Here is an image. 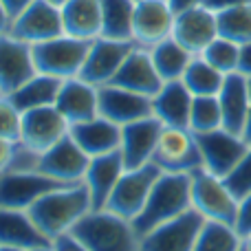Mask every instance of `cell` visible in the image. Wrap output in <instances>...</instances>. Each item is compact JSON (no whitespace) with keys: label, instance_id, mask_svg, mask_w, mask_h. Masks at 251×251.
Here are the masks:
<instances>
[{"label":"cell","instance_id":"1","mask_svg":"<svg viewBox=\"0 0 251 251\" xmlns=\"http://www.w3.org/2000/svg\"><path fill=\"white\" fill-rule=\"evenodd\" d=\"M93 209L91 192L84 183L57 187L40 196L26 212L49 240L71 231V227Z\"/></svg>","mask_w":251,"mask_h":251},{"label":"cell","instance_id":"2","mask_svg":"<svg viewBox=\"0 0 251 251\" xmlns=\"http://www.w3.org/2000/svg\"><path fill=\"white\" fill-rule=\"evenodd\" d=\"M192 207V174L161 172L148 196L146 207L132 221L139 240L159 225L181 216Z\"/></svg>","mask_w":251,"mask_h":251},{"label":"cell","instance_id":"3","mask_svg":"<svg viewBox=\"0 0 251 251\" xmlns=\"http://www.w3.org/2000/svg\"><path fill=\"white\" fill-rule=\"evenodd\" d=\"M71 234L88 251H139L132 223L108 209H91L71 227Z\"/></svg>","mask_w":251,"mask_h":251},{"label":"cell","instance_id":"4","mask_svg":"<svg viewBox=\"0 0 251 251\" xmlns=\"http://www.w3.org/2000/svg\"><path fill=\"white\" fill-rule=\"evenodd\" d=\"M93 40H79L73 35H57L40 44H31V55L38 73L57 79L77 77L88 55Z\"/></svg>","mask_w":251,"mask_h":251},{"label":"cell","instance_id":"5","mask_svg":"<svg viewBox=\"0 0 251 251\" xmlns=\"http://www.w3.org/2000/svg\"><path fill=\"white\" fill-rule=\"evenodd\" d=\"M192 207L203 214L205 221H218L236 227L238 199L221 176L207 172L205 168L192 172Z\"/></svg>","mask_w":251,"mask_h":251},{"label":"cell","instance_id":"6","mask_svg":"<svg viewBox=\"0 0 251 251\" xmlns=\"http://www.w3.org/2000/svg\"><path fill=\"white\" fill-rule=\"evenodd\" d=\"M161 172L163 170L156 163H148L137 170H126L122 176H119L115 190L110 192L104 209H108V212L117 214V216L132 223L141 214V209L146 207L148 196H150L152 187H154L156 178L161 176Z\"/></svg>","mask_w":251,"mask_h":251},{"label":"cell","instance_id":"7","mask_svg":"<svg viewBox=\"0 0 251 251\" xmlns=\"http://www.w3.org/2000/svg\"><path fill=\"white\" fill-rule=\"evenodd\" d=\"M152 163H156L163 172L176 174H192L203 168V156H201L194 132L190 128L163 126Z\"/></svg>","mask_w":251,"mask_h":251},{"label":"cell","instance_id":"8","mask_svg":"<svg viewBox=\"0 0 251 251\" xmlns=\"http://www.w3.org/2000/svg\"><path fill=\"white\" fill-rule=\"evenodd\" d=\"M205 218L194 207L159 225L139 240V251H194Z\"/></svg>","mask_w":251,"mask_h":251},{"label":"cell","instance_id":"9","mask_svg":"<svg viewBox=\"0 0 251 251\" xmlns=\"http://www.w3.org/2000/svg\"><path fill=\"white\" fill-rule=\"evenodd\" d=\"M194 137L203 156V168L221 178H225L249 150V143L240 134H234L225 128L201 132Z\"/></svg>","mask_w":251,"mask_h":251},{"label":"cell","instance_id":"10","mask_svg":"<svg viewBox=\"0 0 251 251\" xmlns=\"http://www.w3.org/2000/svg\"><path fill=\"white\" fill-rule=\"evenodd\" d=\"M137 42H126V40H108V38H95L91 42L88 55L84 60V66L79 71L77 77L84 82L93 84V86H104L110 84L117 71L122 69L124 60L130 55Z\"/></svg>","mask_w":251,"mask_h":251},{"label":"cell","instance_id":"11","mask_svg":"<svg viewBox=\"0 0 251 251\" xmlns=\"http://www.w3.org/2000/svg\"><path fill=\"white\" fill-rule=\"evenodd\" d=\"M9 33L26 44H40L64 35L62 9L49 0H33L16 20L11 22Z\"/></svg>","mask_w":251,"mask_h":251},{"label":"cell","instance_id":"12","mask_svg":"<svg viewBox=\"0 0 251 251\" xmlns=\"http://www.w3.org/2000/svg\"><path fill=\"white\" fill-rule=\"evenodd\" d=\"M88 163H91V156L75 143V139L71 134H66L55 146H51L49 150H44L40 154L38 172L47 174L55 181L75 185V183L84 181Z\"/></svg>","mask_w":251,"mask_h":251},{"label":"cell","instance_id":"13","mask_svg":"<svg viewBox=\"0 0 251 251\" xmlns=\"http://www.w3.org/2000/svg\"><path fill=\"white\" fill-rule=\"evenodd\" d=\"M64 185L69 183L55 181L42 172H0V207L29 209L40 196Z\"/></svg>","mask_w":251,"mask_h":251},{"label":"cell","instance_id":"14","mask_svg":"<svg viewBox=\"0 0 251 251\" xmlns=\"http://www.w3.org/2000/svg\"><path fill=\"white\" fill-rule=\"evenodd\" d=\"M174 18L168 0H137L132 18V40L143 49L163 42L172 35Z\"/></svg>","mask_w":251,"mask_h":251},{"label":"cell","instance_id":"15","mask_svg":"<svg viewBox=\"0 0 251 251\" xmlns=\"http://www.w3.org/2000/svg\"><path fill=\"white\" fill-rule=\"evenodd\" d=\"M35 73L31 44L13 38L11 33L0 35V95L9 97Z\"/></svg>","mask_w":251,"mask_h":251},{"label":"cell","instance_id":"16","mask_svg":"<svg viewBox=\"0 0 251 251\" xmlns=\"http://www.w3.org/2000/svg\"><path fill=\"white\" fill-rule=\"evenodd\" d=\"M69 128H71L69 122L62 117V113L55 108V104L26 110V113H22L20 143H25L26 148L42 154L44 150L55 146L62 137H66Z\"/></svg>","mask_w":251,"mask_h":251},{"label":"cell","instance_id":"17","mask_svg":"<svg viewBox=\"0 0 251 251\" xmlns=\"http://www.w3.org/2000/svg\"><path fill=\"white\" fill-rule=\"evenodd\" d=\"M172 38L187 49L192 55H201L212 40L218 38V20L216 13L205 4L185 9L174 18Z\"/></svg>","mask_w":251,"mask_h":251},{"label":"cell","instance_id":"18","mask_svg":"<svg viewBox=\"0 0 251 251\" xmlns=\"http://www.w3.org/2000/svg\"><path fill=\"white\" fill-rule=\"evenodd\" d=\"M161 130H163V124L154 115L122 126V146H119V150H122L126 170H137L152 163Z\"/></svg>","mask_w":251,"mask_h":251},{"label":"cell","instance_id":"19","mask_svg":"<svg viewBox=\"0 0 251 251\" xmlns=\"http://www.w3.org/2000/svg\"><path fill=\"white\" fill-rule=\"evenodd\" d=\"M97 97H100V117L110 119L117 126L152 117V97L126 91L113 84H104L97 88Z\"/></svg>","mask_w":251,"mask_h":251},{"label":"cell","instance_id":"20","mask_svg":"<svg viewBox=\"0 0 251 251\" xmlns=\"http://www.w3.org/2000/svg\"><path fill=\"white\" fill-rule=\"evenodd\" d=\"M110 84L126 88V91L139 93V95L154 97L163 86V79L159 77L154 64H152L150 51L143 47H134Z\"/></svg>","mask_w":251,"mask_h":251},{"label":"cell","instance_id":"21","mask_svg":"<svg viewBox=\"0 0 251 251\" xmlns=\"http://www.w3.org/2000/svg\"><path fill=\"white\" fill-rule=\"evenodd\" d=\"M55 108L60 110L62 117L69 122V126L100 117L97 86H93V84L84 82V79H79V77L64 79L60 93H57Z\"/></svg>","mask_w":251,"mask_h":251},{"label":"cell","instance_id":"22","mask_svg":"<svg viewBox=\"0 0 251 251\" xmlns=\"http://www.w3.org/2000/svg\"><path fill=\"white\" fill-rule=\"evenodd\" d=\"M124 172H126V165H124L122 150L108 152V154H101V156H93L82 181L88 187V192H91L93 209L106 207V201H108L110 192L115 190V185H117L119 176Z\"/></svg>","mask_w":251,"mask_h":251},{"label":"cell","instance_id":"23","mask_svg":"<svg viewBox=\"0 0 251 251\" xmlns=\"http://www.w3.org/2000/svg\"><path fill=\"white\" fill-rule=\"evenodd\" d=\"M194 95L187 91L181 79L163 82L161 91L152 97V115L163 126L172 128H190V110Z\"/></svg>","mask_w":251,"mask_h":251},{"label":"cell","instance_id":"24","mask_svg":"<svg viewBox=\"0 0 251 251\" xmlns=\"http://www.w3.org/2000/svg\"><path fill=\"white\" fill-rule=\"evenodd\" d=\"M69 134L88 156H101L119 150L122 146V126L113 124L106 117H95L82 124H73Z\"/></svg>","mask_w":251,"mask_h":251},{"label":"cell","instance_id":"25","mask_svg":"<svg viewBox=\"0 0 251 251\" xmlns=\"http://www.w3.org/2000/svg\"><path fill=\"white\" fill-rule=\"evenodd\" d=\"M218 101H221V110H223V128L234 134H243L245 122H247V115L251 108L247 77L240 73L225 75L223 88L218 93Z\"/></svg>","mask_w":251,"mask_h":251},{"label":"cell","instance_id":"26","mask_svg":"<svg viewBox=\"0 0 251 251\" xmlns=\"http://www.w3.org/2000/svg\"><path fill=\"white\" fill-rule=\"evenodd\" d=\"M0 245H11L20 249H33L51 245V240L38 229L26 209L0 207Z\"/></svg>","mask_w":251,"mask_h":251},{"label":"cell","instance_id":"27","mask_svg":"<svg viewBox=\"0 0 251 251\" xmlns=\"http://www.w3.org/2000/svg\"><path fill=\"white\" fill-rule=\"evenodd\" d=\"M62 9L64 33L79 40L101 35V0H69Z\"/></svg>","mask_w":251,"mask_h":251},{"label":"cell","instance_id":"28","mask_svg":"<svg viewBox=\"0 0 251 251\" xmlns=\"http://www.w3.org/2000/svg\"><path fill=\"white\" fill-rule=\"evenodd\" d=\"M62 82L64 79L51 77V75H44V73H35L29 82H25L16 93H11L9 100L13 101V106L20 113L42 108V106H53L57 100V93L62 88Z\"/></svg>","mask_w":251,"mask_h":251},{"label":"cell","instance_id":"29","mask_svg":"<svg viewBox=\"0 0 251 251\" xmlns=\"http://www.w3.org/2000/svg\"><path fill=\"white\" fill-rule=\"evenodd\" d=\"M152 57V64H154L156 73L163 82H174V79H181L185 73L187 64L192 62V53L187 51L183 44H178L176 40L170 35L163 42L154 44V47L148 49Z\"/></svg>","mask_w":251,"mask_h":251},{"label":"cell","instance_id":"30","mask_svg":"<svg viewBox=\"0 0 251 251\" xmlns=\"http://www.w3.org/2000/svg\"><path fill=\"white\" fill-rule=\"evenodd\" d=\"M137 0H101V35L108 40H132V18ZM134 42V40H132Z\"/></svg>","mask_w":251,"mask_h":251},{"label":"cell","instance_id":"31","mask_svg":"<svg viewBox=\"0 0 251 251\" xmlns=\"http://www.w3.org/2000/svg\"><path fill=\"white\" fill-rule=\"evenodd\" d=\"M181 82L185 84L187 91H190L194 97L218 95L223 88V82H225V73L214 69L203 55H194L192 62L187 64Z\"/></svg>","mask_w":251,"mask_h":251},{"label":"cell","instance_id":"32","mask_svg":"<svg viewBox=\"0 0 251 251\" xmlns=\"http://www.w3.org/2000/svg\"><path fill=\"white\" fill-rule=\"evenodd\" d=\"M243 236L236 231L234 225L218 221H205L201 234L196 238L194 251H240L243 249Z\"/></svg>","mask_w":251,"mask_h":251},{"label":"cell","instance_id":"33","mask_svg":"<svg viewBox=\"0 0 251 251\" xmlns=\"http://www.w3.org/2000/svg\"><path fill=\"white\" fill-rule=\"evenodd\" d=\"M218 20V35L231 40L236 44L251 42V2L231 7L216 13Z\"/></svg>","mask_w":251,"mask_h":251},{"label":"cell","instance_id":"34","mask_svg":"<svg viewBox=\"0 0 251 251\" xmlns=\"http://www.w3.org/2000/svg\"><path fill=\"white\" fill-rule=\"evenodd\" d=\"M223 128V110L218 95L207 97H194L190 110V130L194 134L212 132V130Z\"/></svg>","mask_w":251,"mask_h":251},{"label":"cell","instance_id":"35","mask_svg":"<svg viewBox=\"0 0 251 251\" xmlns=\"http://www.w3.org/2000/svg\"><path fill=\"white\" fill-rule=\"evenodd\" d=\"M238 53H240V44L218 35L216 40H212V42L207 44V49H205L201 55H203L214 69L229 75V73L238 71Z\"/></svg>","mask_w":251,"mask_h":251},{"label":"cell","instance_id":"36","mask_svg":"<svg viewBox=\"0 0 251 251\" xmlns=\"http://www.w3.org/2000/svg\"><path fill=\"white\" fill-rule=\"evenodd\" d=\"M223 181H225V185L229 187V192L238 201L245 199L247 194H251V146H249V150L245 152L243 159L238 161V165H236Z\"/></svg>","mask_w":251,"mask_h":251},{"label":"cell","instance_id":"37","mask_svg":"<svg viewBox=\"0 0 251 251\" xmlns=\"http://www.w3.org/2000/svg\"><path fill=\"white\" fill-rule=\"evenodd\" d=\"M22 134V113L9 97L0 95V137L18 143Z\"/></svg>","mask_w":251,"mask_h":251},{"label":"cell","instance_id":"38","mask_svg":"<svg viewBox=\"0 0 251 251\" xmlns=\"http://www.w3.org/2000/svg\"><path fill=\"white\" fill-rule=\"evenodd\" d=\"M38 163H40V152L26 148L25 143L18 141L13 148V156L11 163L4 172H38Z\"/></svg>","mask_w":251,"mask_h":251},{"label":"cell","instance_id":"39","mask_svg":"<svg viewBox=\"0 0 251 251\" xmlns=\"http://www.w3.org/2000/svg\"><path fill=\"white\" fill-rule=\"evenodd\" d=\"M236 231L243 236V240L251 234V194L238 201V216H236Z\"/></svg>","mask_w":251,"mask_h":251},{"label":"cell","instance_id":"40","mask_svg":"<svg viewBox=\"0 0 251 251\" xmlns=\"http://www.w3.org/2000/svg\"><path fill=\"white\" fill-rule=\"evenodd\" d=\"M51 245H53V251H88L73 234H71V231H66V234L53 238Z\"/></svg>","mask_w":251,"mask_h":251},{"label":"cell","instance_id":"41","mask_svg":"<svg viewBox=\"0 0 251 251\" xmlns=\"http://www.w3.org/2000/svg\"><path fill=\"white\" fill-rule=\"evenodd\" d=\"M236 73L251 77V42L240 44V53H238V71Z\"/></svg>","mask_w":251,"mask_h":251},{"label":"cell","instance_id":"42","mask_svg":"<svg viewBox=\"0 0 251 251\" xmlns=\"http://www.w3.org/2000/svg\"><path fill=\"white\" fill-rule=\"evenodd\" d=\"M251 0H203V4L207 9H212L214 13L218 11H225V9H231V7H240V4H249Z\"/></svg>","mask_w":251,"mask_h":251},{"label":"cell","instance_id":"43","mask_svg":"<svg viewBox=\"0 0 251 251\" xmlns=\"http://www.w3.org/2000/svg\"><path fill=\"white\" fill-rule=\"evenodd\" d=\"M13 148H16V143L0 137V172H4V170L9 168V163H11Z\"/></svg>","mask_w":251,"mask_h":251},{"label":"cell","instance_id":"44","mask_svg":"<svg viewBox=\"0 0 251 251\" xmlns=\"http://www.w3.org/2000/svg\"><path fill=\"white\" fill-rule=\"evenodd\" d=\"M0 2H2V7L7 9L9 18H11V22H13L31 2H33V0H0Z\"/></svg>","mask_w":251,"mask_h":251},{"label":"cell","instance_id":"45","mask_svg":"<svg viewBox=\"0 0 251 251\" xmlns=\"http://www.w3.org/2000/svg\"><path fill=\"white\" fill-rule=\"evenodd\" d=\"M168 2H170V7H172L174 13H181V11H185V9L203 4V0H168Z\"/></svg>","mask_w":251,"mask_h":251},{"label":"cell","instance_id":"46","mask_svg":"<svg viewBox=\"0 0 251 251\" xmlns=\"http://www.w3.org/2000/svg\"><path fill=\"white\" fill-rule=\"evenodd\" d=\"M9 29H11V18H9L7 9L2 7V2H0V35L9 33Z\"/></svg>","mask_w":251,"mask_h":251},{"label":"cell","instance_id":"47","mask_svg":"<svg viewBox=\"0 0 251 251\" xmlns=\"http://www.w3.org/2000/svg\"><path fill=\"white\" fill-rule=\"evenodd\" d=\"M240 137L251 146V108H249V115H247V122H245V128H243V134Z\"/></svg>","mask_w":251,"mask_h":251},{"label":"cell","instance_id":"48","mask_svg":"<svg viewBox=\"0 0 251 251\" xmlns=\"http://www.w3.org/2000/svg\"><path fill=\"white\" fill-rule=\"evenodd\" d=\"M0 251H26V249H20V247H11V245H0Z\"/></svg>","mask_w":251,"mask_h":251},{"label":"cell","instance_id":"49","mask_svg":"<svg viewBox=\"0 0 251 251\" xmlns=\"http://www.w3.org/2000/svg\"><path fill=\"white\" fill-rule=\"evenodd\" d=\"M26 251H53V245H42V247H33V249H26Z\"/></svg>","mask_w":251,"mask_h":251},{"label":"cell","instance_id":"50","mask_svg":"<svg viewBox=\"0 0 251 251\" xmlns=\"http://www.w3.org/2000/svg\"><path fill=\"white\" fill-rule=\"evenodd\" d=\"M49 2H53V4H55V7H64V4L69 2V0H49Z\"/></svg>","mask_w":251,"mask_h":251},{"label":"cell","instance_id":"51","mask_svg":"<svg viewBox=\"0 0 251 251\" xmlns=\"http://www.w3.org/2000/svg\"><path fill=\"white\" fill-rule=\"evenodd\" d=\"M245 249H247V251H251V234L247 236V238H245Z\"/></svg>","mask_w":251,"mask_h":251},{"label":"cell","instance_id":"52","mask_svg":"<svg viewBox=\"0 0 251 251\" xmlns=\"http://www.w3.org/2000/svg\"><path fill=\"white\" fill-rule=\"evenodd\" d=\"M247 88H249V97H251V77H247Z\"/></svg>","mask_w":251,"mask_h":251},{"label":"cell","instance_id":"53","mask_svg":"<svg viewBox=\"0 0 251 251\" xmlns=\"http://www.w3.org/2000/svg\"><path fill=\"white\" fill-rule=\"evenodd\" d=\"M240 251H247V249H245V243H243V249H240Z\"/></svg>","mask_w":251,"mask_h":251}]
</instances>
